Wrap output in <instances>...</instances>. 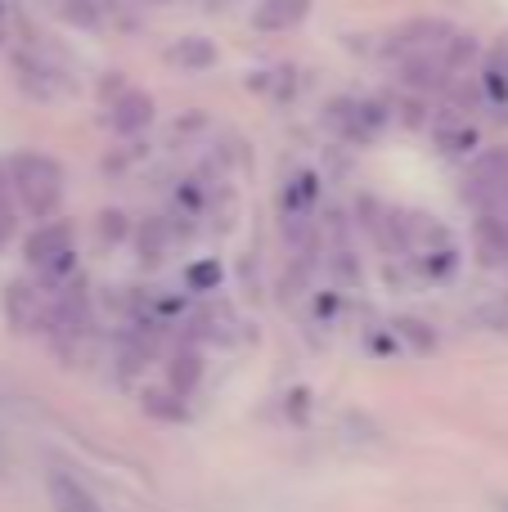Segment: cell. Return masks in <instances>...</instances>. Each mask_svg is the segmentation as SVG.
Instances as JSON below:
<instances>
[{"mask_svg": "<svg viewBox=\"0 0 508 512\" xmlns=\"http://www.w3.org/2000/svg\"><path fill=\"white\" fill-rule=\"evenodd\" d=\"M9 194L18 198L27 216L36 221H50L63 203V167L50 153H14L9 158Z\"/></svg>", "mask_w": 508, "mask_h": 512, "instance_id": "cell-1", "label": "cell"}, {"mask_svg": "<svg viewBox=\"0 0 508 512\" xmlns=\"http://www.w3.org/2000/svg\"><path fill=\"white\" fill-rule=\"evenodd\" d=\"M27 265L36 270V279L45 283V288L63 292V283H68V274L77 270V261H72V225L68 221H45L36 225V234L27 239Z\"/></svg>", "mask_w": 508, "mask_h": 512, "instance_id": "cell-2", "label": "cell"}, {"mask_svg": "<svg viewBox=\"0 0 508 512\" xmlns=\"http://www.w3.org/2000/svg\"><path fill=\"white\" fill-rule=\"evenodd\" d=\"M320 252H324V265L333 270V279H338V283H356L360 279L356 248H351L347 221H342L338 212L324 216V225H320Z\"/></svg>", "mask_w": 508, "mask_h": 512, "instance_id": "cell-3", "label": "cell"}, {"mask_svg": "<svg viewBox=\"0 0 508 512\" xmlns=\"http://www.w3.org/2000/svg\"><path fill=\"white\" fill-rule=\"evenodd\" d=\"M45 288H32V283H9L5 292V310H9V324L14 328H36V324H50L54 319V301L41 297Z\"/></svg>", "mask_w": 508, "mask_h": 512, "instance_id": "cell-4", "label": "cell"}, {"mask_svg": "<svg viewBox=\"0 0 508 512\" xmlns=\"http://www.w3.org/2000/svg\"><path fill=\"white\" fill-rule=\"evenodd\" d=\"M329 122L338 126V131H347L351 140H369V135L383 126V113H378L374 104H365V99H338Z\"/></svg>", "mask_w": 508, "mask_h": 512, "instance_id": "cell-5", "label": "cell"}, {"mask_svg": "<svg viewBox=\"0 0 508 512\" xmlns=\"http://www.w3.org/2000/svg\"><path fill=\"white\" fill-rule=\"evenodd\" d=\"M45 490H50L54 512H104V508L95 504V495H90V490L81 486L72 472H59V468H54L50 477H45Z\"/></svg>", "mask_w": 508, "mask_h": 512, "instance_id": "cell-6", "label": "cell"}, {"mask_svg": "<svg viewBox=\"0 0 508 512\" xmlns=\"http://www.w3.org/2000/svg\"><path fill=\"white\" fill-rule=\"evenodd\" d=\"M149 122H153V99L144 95V90H126V95L113 99V108H108V126H113L117 135H135Z\"/></svg>", "mask_w": 508, "mask_h": 512, "instance_id": "cell-7", "label": "cell"}, {"mask_svg": "<svg viewBox=\"0 0 508 512\" xmlns=\"http://www.w3.org/2000/svg\"><path fill=\"white\" fill-rule=\"evenodd\" d=\"M306 14H311V0H261V5L252 9V27H257V32H288V27H297Z\"/></svg>", "mask_w": 508, "mask_h": 512, "instance_id": "cell-8", "label": "cell"}, {"mask_svg": "<svg viewBox=\"0 0 508 512\" xmlns=\"http://www.w3.org/2000/svg\"><path fill=\"white\" fill-rule=\"evenodd\" d=\"M482 95L491 99L495 108H508V36L491 45V54H486L482 63Z\"/></svg>", "mask_w": 508, "mask_h": 512, "instance_id": "cell-9", "label": "cell"}, {"mask_svg": "<svg viewBox=\"0 0 508 512\" xmlns=\"http://www.w3.org/2000/svg\"><path fill=\"white\" fill-rule=\"evenodd\" d=\"M167 378H171V387H176V396H189V391H194V382L203 378V355H198L194 342H180L176 351H171Z\"/></svg>", "mask_w": 508, "mask_h": 512, "instance_id": "cell-10", "label": "cell"}, {"mask_svg": "<svg viewBox=\"0 0 508 512\" xmlns=\"http://www.w3.org/2000/svg\"><path fill=\"white\" fill-rule=\"evenodd\" d=\"M167 248H171L167 225H162V221H144V230H140V261L144 265H158L162 256H167Z\"/></svg>", "mask_w": 508, "mask_h": 512, "instance_id": "cell-11", "label": "cell"}, {"mask_svg": "<svg viewBox=\"0 0 508 512\" xmlns=\"http://www.w3.org/2000/svg\"><path fill=\"white\" fill-rule=\"evenodd\" d=\"M171 59H180V63H194V68H203V63H216V50L203 41V36H189V41H180L176 50H171Z\"/></svg>", "mask_w": 508, "mask_h": 512, "instance_id": "cell-12", "label": "cell"}, {"mask_svg": "<svg viewBox=\"0 0 508 512\" xmlns=\"http://www.w3.org/2000/svg\"><path fill=\"white\" fill-rule=\"evenodd\" d=\"M14 239V203H9V185H0V248Z\"/></svg>", "mask_w": 508, "mask_h": 512, "instance_id": "cell-13", "label": "cell"}, {"mask_svg": "<svg viewBox=\"0 0 508 512\" xmlns=\"http://www.w3.org/2000/svg\"><path fill=\"white\" fill-rule=\"evenodd\" d=\"M122 230H126V225H122V212H104V216H99V234H104L108 243L122 239Z\"/></svg>", "mask_w": 508, "mask_h": 512, "instance_id": "cell-14", "label": "cell"}, {"mask_svg": "<svg viewBox=\"0 0 508 512\" xmlns=\"http://www.w3.org/2000/svg\"><path fill=\"white\" fill-rule=\"evenodd\" d=\"M140 5H171V0H140Z\"/></svg>", "mask_w": 508, "mask_h": 512, "instance_id": "cell-15", "label": "cell"}]
</instances>
